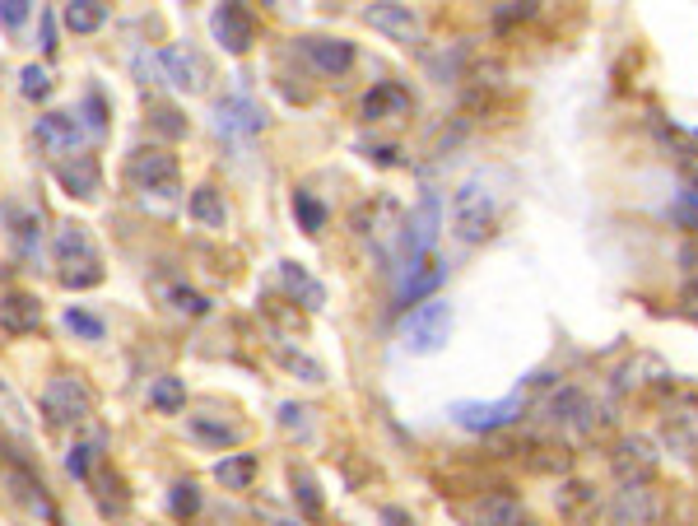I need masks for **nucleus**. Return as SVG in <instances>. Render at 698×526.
<instances>
[{
    "mask_svg": "<svg viewBox=\"0 0 698 526\" xmlns=\"http://www.w3.org/2000/svg\"><path fill=\"white\" fill-rule=\"evenodd\" d=\"M42 47H47V52L56 47V24H52V14H42Z\"/></svg>",
    "mask_w": 698,
    "mask_h": 526,
    "instance_id": "obj_49",
    "label": "nucleus"
},
{
    "mask_svg": "<svg viewBox=\"0 0 698 526\" xmlns=\"http://www.w3.org/2000/svg\"><path fill=\"white\" fill-rule=\"evenodd\" d=\"M187 429H191V438H196V443L219 447V452L242 443V424H233V419H219V415H191Z\"/></svg>",
    "mask_w": 698,
    "mask_h": 526,
    "instance_id": "obj_21",
    "label": "nucleus"
},
{
    "mask_svg": "<svg viewBox=\"0 0 698 526\" xmlns=\"http://www.w3.org/2000/svg\"><path fill=\"white\" fill-rule=\"evenodd\" d=\"M98 447H103V438H94V443H75L66 452V471L75 475V480H89V461H94Z\"/></svg>",
    "mask_w": 698,
    "mask_h": 526,
    "instance_id": "obj_37",
    "label": "nucleus"
},
{
    "mask_svg": "<svg viewBox=\"0 0 698 526\" xmlns=\"http://www.w3.org/2000/svg\"><path fill=\"white\" fill-rule=\"evenodd\" d=\"M671 219L685 224V229H698V191H680V196H675Z\"/></svg>",
    "mask_w": 698,
    "mask_h": 526,
    "instance_id": "obj_40",
    "label": "nucleus"
},
{
    "mask_svg": "<svg viewBox=\"0 0 698 526\" xmlns=\"http://www.w3.org/2000/svg\"><path fill=\"white\" fill-rule=\"evenodd\" d=\"M191 219L196 224H205V229H224L229 224V205H224V196H219V187H196L191 191Z\"/></svg>",
    "mask_w": 698,
    "mask_h": 526,
    "instance_id": "obj_25",
    "label": "nucleus"
},
{
    "mask_svg": "<svg viewBox=\"0 0 698 526\" xmlns=\"http://www.w3.org/2000/svg\"><path fill=\"white\" fill-rule=\"evenodd\" d=\"M447 336H452V308H447L443 298L419 303L401 322V345L410 354H438L447 345Z\"/></svg>",
    "mask_w": 698,
    "mask_h": 526,
    "instance_id": "obj_3",
    "label": "nucleus"
},
{
    "mask_svg": "<svg viewBox=\"0 0 698 526\" xmlns=\"http://www.w3.org/2000/svg\"><path fill=\"white\" fill-rule=\"evenodd\" d=\"M103 280V266L98 261H75V266H61V284L66 289H94Z\"/></svg>",
    "mask_w": 698,
    "mask_h": 526,
    "instance_id": "obj_34",
    "label": "nucleus"
},
{
    "mask_svg": "<svg viewBox=\"0 0 698 526\" xmlns=\"http://www.w3.org/2000/svg\"><path fill=\"white\" fill-rule=\"evenodd\" d=\"M215 131L229 135V140H252V135L266 131V108L247 94H229L215 103Z\"/></svg>",
    "mask_w": 698,
    "mask_h": 526,
    "instance_id": "obj_6",
    "label": "nucleus"
},
{
    "mask_svg": "<svg viewBox=\"0 0 698 526\" xmlns=\"http://www.w3.org/2000/svg\"><path fill=\"white\" fill-rule=\"evenodd\" d=\"M256 466H261V461H256L252 452H233V457L215 461V480H219L224 489H252Z\"/></svg>",
    "mask_w": 698,
    "mask_h": 526,
    "instance_id": "obj_28",
    "label": "nucleus"
},
{
    "mask_svg": "<svg viewBox=\"0 0 698 526\" xmlns=\"http://www.w3.org/2000/svg\"><path fill=\"white\" fill-rule=\"evenodd\" d=\"M410 112V89L405 84H373L368 94H363V117L368 122H387V117H405Z\"/></svg>",
    "mask_w": 698,
    "mask_h": 526,
    "instance_id": "obj_20",
    "label": "nucleus"
},
{
    "mask_svg": "<svg viewBox=\"0 0 698 526\" xmlns=\"http://www.w3.org/2000/svg\"><path fill=\"white\" fill-rule=\"evenodd\" d=\"M294 215H298V224L308 233H322L326 229V205L312 196V191H294Z\"/></svg>",
    "mask_w": 698,
    "mask_h": 526,
    "instance_id": "obj_31",
    "label": "nucleus"
},
{
    "mask_svg": "<svg viewBox=\"0 0 698 526\" xmlns=\"http://www.w3.org/2000/svg\"><path fill=\"white\" fill-rule=\"evenodd\" d=\"M70 33H98V28L108 24V5H98V0H70L66 10H61Z\"/></svg>",
    "mask_w": 698,
    "mask_h": 526,
    "instance_id": "obj_29",
    "label": "nucleus"
},
{
    "mask_svg": "<svg viewBox=\"0 0 698 526\" xmlns=\"http://www.w3.org/2000/svg\"><path fill=\"white\" fill-rule=\"evenodd\" d=\"M382 526H419V522H415V513H405V508L391 503V508H382Z\"/></svg>",
    "mask_w": 698,
    "mask_h": 526,
    "instance_id": "obj_47",
    "label": "nucleus"
},
{
    "mask_svg": "<svg viewBox=\"0 0 698 526\" xmlns=\"http://www.w3.org/2000/svg\"><path fill=\"white\" fill-rule=\"evenodd\" d=\"M5 224H10V238L19 243L24 257H38L42 247V219L33 210H19V205H5Z\"/></svg>",
    "mask_w": 698,
    "mask_h": 526,
    "instance_id": "obj_23",
    "label": "nucleus"
},
{
    "mask_svg": "<svg viewBox=\"0 0 698 526\" xmlns=\"http://www.w3.org/2000/svg\"><path fill=\"white\" fill-rule=\"evenodd\" d=\"M605 517H610V526H652L657 522V499L647 485H619L610 494Z\"/></svg>",
    "mask_w": 698,
    "mask_h": 526,
    "instance_id": "obj_10",
    "label": "nucleus"
},
{
    "mask_svg": "<svg viewBox=\"0 0 698 526\" xmlns=\"http://www.w3.org/2000/svg\"><path fill=\"white\" fill-rule=\"evenodd\" d=\"M131 182L140 191H154V196H168L173 201L177 187H182V177H177V159L168 149L149 145V149H135L131 154Z\"/></svg>",
    "mask_w": 698,
    "mask_h": 526,
    "instance_id": "obj_5",
    "label": "nucleus"
},
{
    "mask_svg": "<svg viewBox=\"0 0 698 526\" xmlns=\"http://www.w3.org/2000/svg\"><path fill=\"white\" fill-rule=\"evenodd\" d=\"M149 401H154V410H163V415H177V410L187 405V382L182 378H159L154 387H149Z\"/></svg>",
    "mask_w": 698,
    "mask_h": 526,
    "instance_id": "obj_30",
    "label": "nucleus"
},
{
    "mask_svg": "<svg viewBox=\"0 0 698 526\" xmlns=\"http://www.w3.org/2000/svg\"><path fill=\"white\" fill-rule=\"evenodd\" d=\"M159 80H168L173 89H187V94H201L205 89V61L191 47H163L159 52Z\"/></svg>",
    "mask_w": 698,
    "mask_h": 526,
    "instance_id": "obj_12",
    "label": "nucleus"
},
{
    "mask_svg": "<svg viewBox=\"0 0 698 526\" xmlns=\"http://www.w3.org/2000/svg\"><path fill=\"white\" fill-rule=\"evenodd\" d=\"M42 415L52 424H84L94 415V392L80 378H52L42 392Z\"/></svg>",
    "mask_w": 698,
    "mask_h": 526,
    "instance_id": "obj_4",
    "label": "nucleus"
},
{
    "mask_svg": "<svg viewBox=\"0 0 698 526\" xmlns=\"http://www.w3.org/2000/svg\"><path fill=\"white\" fill-rule=\"evenodd\" d=\"M447 280V266L438 257H424L410 275H405L401 294H396V308H410V303H419V298H433L438 294V284Z\"/></svg>",
    "mask_w": 698,
    "mask_h": 526,
    "instance_id": "obj_19",
    "label": "nucleus"
},
{
    "mask_svg": "<svg viewBox=\"0 0 698 526\" xmlns=\"http://www.w3.org/2000/svg\"><path fill=\"white\" fill-rule=\"evenodd\" d=\"M135 75H140L145 84H154V80H159V56L140 52V56H135Z\"/></svg>",
    "mask_w": 698,
    "mask_h": 526,
    "instance_id": "obj_46",
    "label": "nucleus"
},
{
    "mask_svg": "<svg viewBox=\"0 0 698 526\" xmlns=\"http://www.w3.org/2000/svg\"><path fill=\"white\" fill-rule=\"evenodd\" d=\"M52 252L61 266H75V261H98L94 252V238H89V229L84 224H61L52 238Z\"/></svg>",
    "mask_w": 698,
    "mask_h": 526,
    "instance_id": "obj_22",
    "label": "nucleus"
},
{
    "mask_svg": "<svg viewBox=\"0 0 698 526\" xmlns=\"http://www.w3.org/2000/svg\"><path fill=\"white\" fill-rule=\"evenodd\" d=\"M280 424L289 433H308V410H303V405H294V401L280 405Z\"/></svg>",
    "mask_w": 698,
    "mask_h": 526,
    "instance_id": "obj_43",
    "label": "nucleus"
},
{
    "mask_svg": "<svg viewBox=\"0 0 698 526\" xmlns=\"http://www.w3.org/2000/svg\"><path fill=\"white\" fill-rule=\"evenodd\" d=\"M680 261H689V270H698V247H685V252H680Z\"/></svg>",
    "mask_w": 698,
    "mask_h": 526,
    "instance_id": "obj_51",
    "label": "nucleus"
},
{
    "mask_svg": "<svg viewBox=\"0 0 698 526\" xmlns=\"http://www.w3.org/2000/svg\"><path fill=\"white\" fill-rule=\"evenodd\" d=\"M28 19V5L24 0H0V24L5 28H19Z\"/></svg>",
    "mask_w": 698,
    "mask_h": 526,
    "instance_id": "obj_44",
    "label": "nucleus"
},
{
    "mask_svg": "<svg viewBox=\"0 0 698 526\" xmlns=\"http://www.w3.org/2000/svg\"><path fill=\"white\" fill-rule=\"evenodd\" d=\"M587 499H591V489H587V485H578V480H573V485H564V513H578Z\"/></svg>",
    "mask_w": 698,
    "mask_h": 526,
    "instance_id": "obj_45",
    "label": "nucleus"
},
{
    "mask_svg": "<svg viewBox=\"0 0 698 526\" xmlns=\"http://www.w3.org/2000/svg\"><path fill=\"white\" fill-rule=\"evenodd\" d=\"M438 233H443V201H438V191H424L415 210L401 219V247H396L401 266H405V270H415L419 261L433 252Z\"/></svg>",
    "mask_w": 698,
    "mask_h": 526,
    "instance_id": "obj_1",
    "label": "nucleus"
},
{
    "mask_svg": "<svg viewBox=\"0 0 698 526\" xmlns=\"http://www.w3.org/2000/svg\"><path fill=\"white\" fill-rule=\"evenodd\" d=\"M494 191L484 187L480 177H470V182H461L457 191H452V229H457L461 243H480L484 233L494 229Z\"/></svg>",
    "mask_w": 698,
    "mask_h": 526,
    "instance_id": "obj_2",
    "label": "nucleus"
},
{
    "mask_svg": "<svg viewBox=\"0 0 698 526\" xmlns=\"http://www.w3.org/2000/svg\"><path fill=\"white\" fill-rule=\"evenodd\" d=\"M531 14V5H503V10H494L498 24H512V19H526Z\"/></svg>",
    "mask_w": 698,
    "mask_h": 526,
    "instance_id": "obj_48",
    "label": "nucleus"
},
{
    "mask_svg": "<svg viewBox=\"0 0 698 526\" xmlns=\"http://www.w3.org/2000/svg\"><path fill=\"white\" fill-rule=\"evenodd\" d=\"M38 140L47 149H56V154H75L84 140L80 112H47V117H38Z\"/></svg>",
    "mask_w": 698,
    "mask_h": 526,
    "instance_id": "obj_16",
    "label": "nucleus"
},
{
    "mask_svg": "<svg viewBox=\"0 0 698 526\" xmlns=\"http://www.w3.org/2000/svg\"><path fill=\"white\" fill-rule=\"evenodd\" d=\"M368 159H377V163H401V159H396V149H391V145L373 149V154H368Z\"/></svg>",
    "mask_w": 698,
    "mask_h": 526,
    "instance_id": "obj_50",
    "label": "nucleus"
},
{
    "mask_svg": "<svg viewBox=\"0 0 698 526\" xmlns=\"http://www.w3.org/2000/svg\"><path fill=\"white\" fill-rule=\"evenodd\" d=\"M80 117H84V126H89L94 135H98V131H108V103H103V94H98V89L84 98V112H80Z\"/></svg>",
    "mask_w": 698,
    "mask_h": 526,
    "instance_id": "obj_41",
    "label": "nucleus"
},
{
    "mask_svg": "<svg viewBox=\"0 0 698 526\" xmlns=\"http://www.w3.org/2000/svg\"><path fill=\"white\" fill-rule=\"evenodd\" d=\"M284 368H294V373H303L308 382H322V364L317 359H308V354H298V350H280Z\"/></svg>",
    "mask_w": 698,
    "mask_h": 526,
    "instance_id": "obj_42",
    "label": "nucleus"
},
{
    "mask_svg": "<svg viewBox=\"0 0 698 526\" xmlns=\"http://www.w3.org/2000/svg\"><path fill=\"white\" fill-rule=\"evenodd\" d=\"M38 326H42L38 294L10 289V294L0 298V331H10V336H28V331H38Z\"/></svg>",
    "mask_w": 698,
    "mask_h": 526,
    "instance_id": "obj_15",
    "label": "nucleus"
},
{
    "mask_svg": "<svg viewBox=\"0 0 698 526\" xmlns=\"http://www.w3.org/2000/svg\"><path fill=\"white\" fill-rule=\"evenodd\" d=\"M168 508H173V517H196L201 513V489H196V480H177L173 494H168Z\"/></svg>",
    "mask_w": 698,
    "mask_h": 526,
    "instance_id": "obj_32",
    "label": "nucleus"
},
{
    "mask_svg": "<svg viewBox=\"0 0 698 526\" xmlns=\"http://www.w3.org/2000/svg\"><path fill=\"white\" fill-rule=\"evenodd\" d=\"M280 284H284V294L294 298V303H303L308 312L326 308V289H322V280H312L308 266H298V261H280Z\"/></svg>",
    "mask_w": 698,
    "mask_h": 526,
    "instance_id": "obj_17",
    "label": "nucleus"
},
{
    "mask_svg": "<svg viewBox=\"0 0 698 526\" xmlns=\"http://www.w3.org/2000/svg\"><path fill=\"white\" fill-rule=\"evenodd\" d=\"M517 526H536V522H517Z\"/></svg>",
    "mask_w": 698,
    "mask_h": 526,
    "instance_id": "obj_53",
    "label": "nucleus"
},
{
    "mask_svg": "<svg viewBox=\"0 0 698 526\" xmlns=\"http://www.w3.org/2000/svg\"><path fill=\"white\" fill-rule=\"evenodd\" d=\"M303 52L322 75H336V80L354 66V42L345 38H303Z\"/></svg>",
    "mask_w": 698,
    "mask_h": 526,
    "instance_id": "obj_18",
    "label": "nucleus"
},
{
    "mask_svg": "<svg viewBox=\"0 0 698 526\" xmlns=\"http://www.w3.org/2000/svg\"><path fill=\"white\" fill-rule=\"evenodd\" d=\"M10 489L28 503V513H38L47 526H61V513H56L52 499L42 494V480H33V475H19V471H14V475H10Z\"/></svg>",
    "mask_w": 698,
    "mask_h": 526,
    "instance_id": "obj_27",
    "label": "nucleus"
},
{
    "mask_svg": "<svg viewBox=\"0 0 698 526\" xmlns=\"http://www.w3.org/2000/svg\"><path fill=\"white\" fill-rule=\"evenodd\" d=\"M66 331H75L80 340H103V336H108V326L98 322L94 312H84V308H66Z\"/></svg>",
    "mask_w": 698,
    "mask_h": 526,
    "instance_id": "obj_35",
    "label": "nucleus"
},
{
    "mask_svg": "<svg viewBox=\"0 0 698 526\" xmlns=\"http://www.w3.org/2000/svg\"><path fill=\"white\" fill-rule=\"evenodd\" d=\"M545 419H550L554 429L591 433L596 429V405H591V396L578 392V387H559V392L545 401Z\"/></svg>",
    "mask_w": 698,
    "mask_h": 526,
    "instance_id": "obj_8",
    "label": "nucleus"
},
{
    "mask_svg": "<svg viewBox=\"0 0 698 526\" xmlns=\"http://www.w3.org/2000/svg\"><path fill=\"white\" fill-rule=\"evenodd\" d=\"M657 447L647 443V438H619L615 452H610V466H615V475L624 480V485H647L652 480V471H657Z\"/></svg>",
    "mask_w": 698,
    "mask_h": 526,
    "instance_id": "obj_9",
    "label": "nucleus"
},
{
    "mask_svg": "<svg viewBox=\"0 0 698 526\" xmlns=\"http://www.w3.org/2000/svg\"><path fill=\"white\" fill-rule=\"evenodd\" d=\"M522 522V503L512 494H484L475 503V526H517Z\"/></svg>",
    "mask_w": 698,
    "mask_h": 526,
    "instance_id": "obj_24",
    "label": "nucleus"
},
{
    "mask_svg": "<svg viewBox=\"0 0 698 526\" xmlns=\"http://www.w3.org/2000/svg\"><path fill=\"white\" fill-rule=\"evenodd\" d=\"M275 526H298V522H275Z\"/></svg>",
    "mask_w": 698,
    "mask_h": 526,
    "instance_id": "obj_52",
    "label": "nucleus"
},
{
    "mask_svg": "<svg viewBox=\"0 0 698 526\" xmlns=\"http://www.w3.org/2000/svg\"><path fill=\"white\" fill-rule=\"evenodd\" d=\"M210 28H215L219 47L233 56H242L256 42V19H252V10H242V5H219V10L210 14Z\"/></svg>",
    "mask_w": 698,
    "mask_h": 526,
    "instance_id": "obj_11",
    "label": "nucleus"
},
{
    "mask_svg": "<svg viewBox=\"0 0 698 526\" xmlns=\"http://www.w3.org/2000/svg\"><path fill=\"white\" fill-rule=\"evenodd\" d=\"M168 298H173V308H177V312H191V317H205V312H210V303H205L196 289H187V284L168 289Z\"/></svg>",
    "mask_w": 698,
    "mask_h": 526,
    "instance_id": "obj_38",
    "label": "nucleus"
},
{
    "mask_svg": "<svg viewBox=\"0 0 698 526\" xmlns=\"http://www.w3.org/2000/svg\"><path fill=\"white\" fill-rule=\"evenodd\" d=\"M19 94H24L28 103H42V98L52 94V70L47 66H24V75H19Z\"/></svg>",
    "mask_w": 698,
    "mask_h": 526,
    "instance_id": "obj_33",
    "label": "nucleus"
},
{
    "mask_svg": "<svg viewBox=\"0 0 698 526\" xmlns=\"http://www.w3.org/2000/svg\"><path fill=\"white\" fill-rule=\"evenodd\" d=\"M294 499L303 503V517H322V494L308 471H294Z\"/></svg>",
    "mask_w": 698,
    "mask_h": 526,
    "instance_id": "obj_36",
    "label": "nucleus"
},
{
    "mask_svg": "<svg viewBox=\"0 0 698 526\" xmlns=\"http://www.w3.org/2000/svg\"><path fill=\"white\" fill-rule=\"evenodd\" d=\"M666 443L685 457H698V410H671L666 415Z\"/></svg>",
    "mask_w": 698,
    "mask_h": 526,
    "instance_id": "obj_26",
    "label": "nucleus"
},
{
    "mask_svg": "<svg viewBox=\"0 0 698 526\" xmlns=\"http://www.w3.org/2000/svg\"><path fill=\"white\" fill-rule=\"evenodd\" d=\"M363 19L377 28V33H387L391 42H419V33H424V24H419V14L410 10V5H396V0H387V5H368L363 10Z\"/></svg>",
    "mask_w": 698,
    "mask_h": 526,
    "instance_id": "obj_13",
    "label": "nucleus"
},
{
    "mask_svg": "<svg viewBox=\"0 0 698 526\" xmlns=\"http://www.w3.org/2000/svg\"><path fill=\"white\" fill-rule=\"evenodd\" d=\"M517 415H522V396H503V401H457L452 405V419L470 433L508 429Z\"/></svg>",
    "mask_w": 698,
    "mask_h": 526,
    "instance_id": "obj_7",
    "label": "nucleus"
},
{
    "mask_svg": "<svg viewBox=\"0 0 698 526\" xmlns=\"http://www.w3.org/2000/svg\"><path fill=\"white\" fill-rule=\"evenodd\" d=\"M56 182L66 196H80V201H94L98 187H103V168H98L94 154H70V159L56 163Z\"/></svg>",
    "mask_w": 698,
    "mask_h": 526,
    "instance_id": "obj_14",
    "label": "nucleus"
},
{
    "mask_svg": "<svg viewBox=\"0 0 698 526\" xmlns=\"http://www.w3.org/2000/svg\"><path fill=\"white\" fill-rule=\"evenodd\" d=\"M149 122L159 126V131L168 135V140H177V135H187V117H182V112H177V108H154V112H149Z\"/></svg>",
    "mask_w": 698,
    "mask_h": 526,
    "instance_id": "obj_39",
    "label": "nucleus"
}]
</instances>
